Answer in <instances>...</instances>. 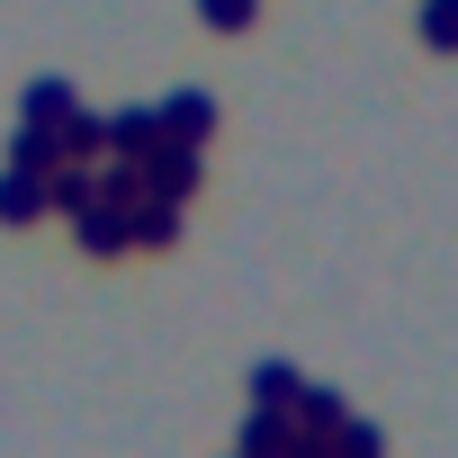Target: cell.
I'll use <instances>...</instances> for the list:
<instances>
[{
  "instance_id": "obj_1",
  "label": "cell",
  "mask_w": 458,
  "mask_h": 458,
  "mask_svg": "<svg viewBox=\"0 0 458 458\" xmlns=\"http://www.w3.org/2000/svg\"><path fill=\"white\" fill-rule=\"evenodd\" d=\"M153 117H162V135H180V144H207V135H216V99H207V90H180V99L153 108Z\"/></svg>"
},
{
  "instance_id": "obj_2",
  "label": "cell",
  "mask_w": 458,
  "mask_h": 458,
  "mask_svg": "<svg viewBox=\"0 0 458 458\" xmlns=\"http://www.w3.org/2000/svg\"><path fill=\"white\" fill-rule=\"evenodd\" d=\"M422 37L440 55H458V0H422Z\"/></svg>"
},
{
  "instance_id": "obj_3",
  "label": "cell",
  "mask_w": 458,
  "mask_h": 458,
  "mask_svg": "<svg viewBox=\"0 0 458 458\" xmlns=\"http://www.w3.org/2000/svg\"><path fill=\"white\" fill-rule=\"evenodd\" d=\"M81 243H90V252H117V243H126V225H117L108 207H81Z\"/></svg>"
},
{
  "instance_id": "obj_4",
  "label": "cell",
  "mask_w": 458,
  "mask_h": 458,
  "mask_svg": "<svg viewBox=\"0 0 458 458\" xmlns=\"http://www.w3.org/2000/svg\"><path fill=\"white\" fill-rule=\"evenodd\" d=\"M198 19H207V28H225V37H234V28H252V0H198Z\"/></svg>"
},
{
  "instance_id": "obj_5",
  "label": "cell",
  "mask_w": 458,
  "mask_h": 458,
  "mask_svg": "<svg viewBox=\"0 0 458 458\" xmlns=\"http://www.w3.org/2000/svg\"><path fill=\"white\" fill-rule=\"evenodd\" d=\"M135 234H144V243H171V234H180V216H171V198H162V207H144V216H135Z\"/></svg>"
}]
</instances>
